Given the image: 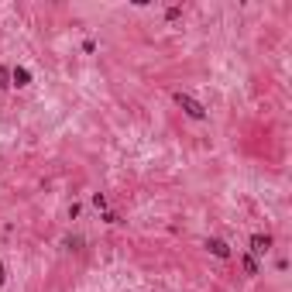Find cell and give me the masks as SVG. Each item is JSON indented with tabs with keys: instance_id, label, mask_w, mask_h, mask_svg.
I'll return each mask as SVG.
<instances>
[{
	"instance_id": "1",
	"label": "cell",
	"mask_w": 292,
	"mask_h": 292,
	"mask_svg": "<svg viewBox=\"0 0 292 292\" xmlns=\"http://www.w3.org/2000/svg\"><path fill=\"white\" fill-rule=\"evenodd\" d=\"M175 103H179V107H182V110H186V114H189L193 121H203V117H207L203 103H200V100H193L189 93H175Z\"/></svg>"
},
{
	"instance_id": "2",
	"label": "cell",
	"mask_w": 292,
	"mask_h": 292,
	"mask_svg": "<svg viewBox=\"0 0 292 292\" xmlns=\"http://www.w3.org/2000/svg\"><path fill=\"white\" fill-rule=\"evenodd\" d=\"M268 248H272V237H268V234H254V237H251V251H254V254H265Z\"/></svg>"
},
{
	"instance_id": "3",
	"label": "cell",
	"mask_w": 292,
	"mask_h": 292,
	"mask_svg": "<svg viewBox=\"0 0 292 292\" xmlns=\"http://www.w3.org/2000/svg\"><path fill=\"white\" fill-rule=\"evenodd\" d=\"M207 248H210V251L217 254V258H230V248H227V244H223L220 237H210V241H207Z\"/></svg>"
},
{
	"instance_id": "4",
	"label": "cell",
	"mask_w": 292,
	"mask_h": 292,
	"mask_svg": "<svg viewBox=\"0 0 292 292\" xmlns=\"http://www.w3.org/2000/svg\"><path fill=\"white\" fill-rule=\"evenodd\" d=\"M10 83H14V86H28V83H31V73L17 66V69H10Z\"/></svg>"
},
{
	"instance_id": "5",
	"label": "cell",
	"mask_w": 292,
	"mask_h": 292,
	"mask_svg": "<svg viewBox=\"0 0 292 292\" xmlns=\"http://www.w3.org/2000/svg\"><path fill=\"white\" fill-rule=\"evenodd\" d=\"M244 272H248V275H258V261H254V258H251V254H248V258H244Z\"/></svg>"
},
{
	"instance_id": "6",
	"label": "cell",
	"mask_w": 292,
	"mask_h": 292,
	"mask_svg": "<svg viewBox=\"0 0 292 292\" xmlns=\"http://www.w3.org/2000/svg\"><path fill=\"white\" fill-rule=\"evenodd\" d=\"M7 86H10V69L0 66V89H7Z\"/></svg>"
},
{
	"instance_id": "7",
	"label": "cell",
	"mask_w": 292,
	"mask_h": 292,
	"mask_svg": "<svg viewBox=\"0 0 292 292\" xmlns=\"http://www.w3.org/2000/svg\"><path fill=\"white\" fill-rule=\"evenodd\" d=\"M179 14H182V7H168V10H165V17H168V21H175Z\"/></svg>"
},
{
	"instance_id": "8",
	"label": "cell",
	"mask_w": 292,
	"mask_h": 292,
	"mask_svg": "<svg viewBox=\"0 0 292 292\" xmlns=\"http://www.w3.org/2000/svg\"><path fill=\"white\" fill-rule=\"evenodd\" d=\"M3 279H7V275H3V261H0V286H3Z\"/></svg>"
}]
</instances>
